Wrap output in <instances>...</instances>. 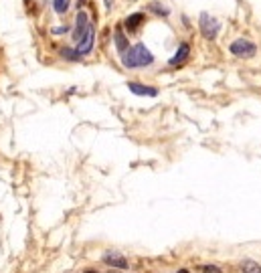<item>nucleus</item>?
Masks as SVG:
<instances>
[{
	"mask_svg": "<svg viewBox=\"0 0 261 273\" xmlns=\"http://www.w3.org/2000/svg\"><path fill=\"white\" fill-rule=\"evenodd\" d=\"M69 3H71V0H53L55 13H57V15H65V13L69 11Z\"/></svg>",
	"mask_w": 261,
	"mask_h": 273,
	"instance_id": "obj_15",
	"label": "nucleus"
},
{
	"mask_svg": "<svg viewBox=\"0 0 261 273\" xmlns=\"http://www.w3.org/2000/svg\"><path fill=\"white\" fill-rule=\"evenodd\" d=\"M89 27H91V23H89L87 13H85V11H79V13H77V19H75V27H73V41L79 43V41L85 37V33L89 31Z\"/></svg>",
	"mask_w": 261,
	"mask_h": 273,
	"instance_id": "obj_4",
	"label": "nucleus"
},
{
	"mask_svg": "<svg viewBox=\"0 0 261 273\" xmlns=\"http://www.w3.org/2000/svg\"><path fill=\"white\" fill-rule=\"evenodd\" d=\"M180 273H188V271H186V269H182V271H180Z\"/></svg>",
	"mask_w": 261,
	"mask_h": 273,
	"instance_id": "obj_19",
	"label": "nucleus"
},
{
	"mask_svg": "<svg viewBox=\"0 0 261 273\" xmlns=\"http://www.w3.org/2000/svg\"><path fill=\"white\" fill-rule=\"evenodd\" d=\"M93 45H95V29H93V25L89 27V31L85 33V37L77 43V53L81 55V57H85V55H89L91 51H93Z\"/></svg>",
	"mask_w": 261,
	"mask_h": 273,
	"instance_id": "obj_5",
	"label": "nucleus"
},
{
	"mask_svg": "<svg viewBox=\"0 0 261 273\" xmlns=\"http://www.w3.org/2000/svg\"><path fill=\"white\" fill-rule=\"evenodd\" d=\"M83 5H85V0H77V9H79V11H81Z\"/></svg>",
	"mask_w": 261,
	"mask_h": 273,
	"instance_id": "obj_17",
	"label": "nucleus"
},
{
	"mask_svg": "<svg viewBox=\"0 0 261 273\" xmlns=\"http://www.w3.org/2000/svg\"><path fill=\"white\" fill-rule=\"evenodd\" d=\"M112 3H114V0H106V7L110 9V7H112Z\"/></svg>",
	"mask_w": 261,
	"mask_h": 273,
	"instance_id": "obj_18",
	"label": "nucleus"
},
{
	"mask_svg": "<svg viewBox=\"0 0 261 273\" xmlns=\"http://www.w3.org/2000/svg\"><path fill=\"white\" fill-rule=\"evenodd\" d=\"M67 31H69V27H57V29H53L55 35H63V33H67Z\"/></svg>",
	"mask_w": 261,
	"mask_h": 273,
	"instance_id": "obj_16",
	"label": "nucleus"
},
{
	"mask_svg": "<svg viewBox=\"0 0 261 273\" xmlns=\"http://www.w3.org/2000/svg\"><path fill=\"white\" fill-rule=\"evenodd\" d=\"M144 21H146L144 13H134V15H130V17L124 21V27L128 29V33H136V31L142 27Z\"/></svg>",
	"mask_w": 261,
	"mask_h": 273,
	"instance_id": "obj_8",
	"label": "nucleus"
},
{
	"mask_svg": "<svg viewBox=\"0 0 261 273\" xmlns=\"http://www.w3.org/2000/svg\"><path fill=\"white\" fill-rule=\"evenodd\" d=\"M122 57V65L126 69H140V67H150L154 63V55L152 51L144 45V43H136L132 45Z\"/></svg>",
	"mask_w": 261,
	"mask_h": 273,
	"instance_id": "obj_1",
	"label": "nucleus"
},
{
	"mask_svg": "<svg viewBox=\"0 0 261 273\" xmlns=\"http://www.w3.org/2000/svg\"><path fill=\"white\" fill-rule=\"evenodd\" d=\"M128 89L138 95V97H156L158 95V89L152 87V85H144V83H138V81H130L128 83Z\"/></svg>",
	"mask_w": 261,
	"mask_h": 273,
	"instance_id": "obj_6",
	"label": "nucleus"
},
{
	"mask_svg": "<svg viewBox=\"0 0 261 273\" xmlns=\"http://www.w3.org/2000/svg\"><path fill=\"white\" fill-rule=\"evenodd\" d=\"M27 3H29V0H27Z\"/></svg>",
	"mask_w": 261,
	"mask_h": 273,
	"instance_id": "obj_20",
	"label": "nucleus"
},
{
	"mask_svg": "<svg viewBox=\"0 0 261 273\" xmlns=\"http://www.w3.org/2000/svg\"><path fill=\"white\" fill-rule=\"evenodd\" d=\"M188 57H190V45L188 43H180L178 49H176V53H174V57L168 61V65L170 67H180V65L186 63Z\"/></svg>",
	"mask_w": 261,
	"mask_h": 273,
	"instance_id": "obj_7",
	"label": "nucleus"
},
{
	"mask_svg": "<svg viewBox=\"0 0 261 273\" xmlns=\"http://www.w3.org/2000/svg\"><path fill=\"white\" fill-rule=\"evenodd\" d=\"M198 27H200L202 37L208 39V41H215L217 35H219V31H221V23H219L215 17L208 15V13H200V17H198Z\"/></svg>",
	"mask_w": 261,
	"mask_h": 273,
	"instance_id": "obj_3",
	"label": "nucleus"
},
{
	"mask_svg": "<svg viewBox=\"0 0 261 273\" xmlns=\"http://www.w3.org/2000/svg\"><path fill=\"white\" fill-rule=\"evenodd\" d=\"M61 57L67 59V61H81V59H83L75 49H69V47H63V49H61Z\"/></svg>",
	"mask_w": 261,
	"mask_h": 273,
	"instance_id": "obj_13",
	"label": "nucleus"
},
{
	"mask_svg": "<svg viewBox=\"0 0 261 273\" xmlns=\"http://www.w3.org/2000/svg\"><path fill=\"white\" fill-rule=\"evenodd\" d=\"M241 271L243 273H261V265L253 259H243L241 261Z\"/></svg>",
	"mask_w": 261,
	"mask_h": 273,
	"instance_id": "obj_11",
	"label": "nucleus"
},
{
	"mask_svg": "<svg viewBox=\"0 0 261 273\" xmlns=\"http://www.w3.org/2000/svg\"><path fill=\"white\" fill-rule=\"evenodd\" d=\"M103 263L110 265V267H116V269H128L130 267V261L126 257H120V255H106L103 257Z\"/></svg>",
	"mask_w": 261,
	"mask_h": 273,
	"instance_id": "obj_9",
	"label": "nucleus"
},
{
	"mask_svg": "<svg viewBox=\"0 0 261 273\" xmlns=\"http://www.w3.org/2000/svg\"><path fill=\"white\" fill-rule=\"evenodd\" d=\"M229 53L235 55V57H239V59H251L257 53V45L251 43L249 39H235L229 45Z\"/></svg>",
	"mask_w": 261,
	"mask_h": 273,
	"instance_id": "obj_2",
	"label": "nucleus"
},
{
	"mask_svg": "<svg viewBox=\"0 0 261 273\" xmlns=\"http://www.w3.org/2000/svg\"><path fill=\"white\" fill-rule=\"evenodd\" d=\"M196 271H198V273H223V269H221L219 265H215V263L198 265V267H196Z\"/></svg>",
	"mask_w": 261,
	"mask_h": 273,
	"instance_id": "obj_14",
	"label": "nucleus"
},
{
	"mask_svg": "<svg viewBox=\"0 0 261 273\" xmlns=\"http://www.w3.org/2000/svg\"><path fill=\"white\" fill-rule=\"evenodd\" d=\"M148 11H150V13H154L156 17H168V15H170V11H168L162 3H156V0L148 5Z\"/></svg>",
	"mask_w": 261,
	"mask_h": 273,
	"instance_id": "obj_12",
	"label": "nucleus"
},
{
	"mask_svg": "<svg viewBox=\"0 0 261 273\" xmlns=\"http://www.w3.org/2000/svg\"><path fill=\"white\" fill-rule=\"evenodd\" d=\"M114 41H116V49H118V53L120 55H124L128 49H130V41L126 39V35L122 33V29L118 27L116 29V33H114Z\"/></svg>",
	"mask_w": 261,
	"mask_h": 273,
	"instance_id": "obj_10",
	"label": "nucleus"
}]
</instances>
